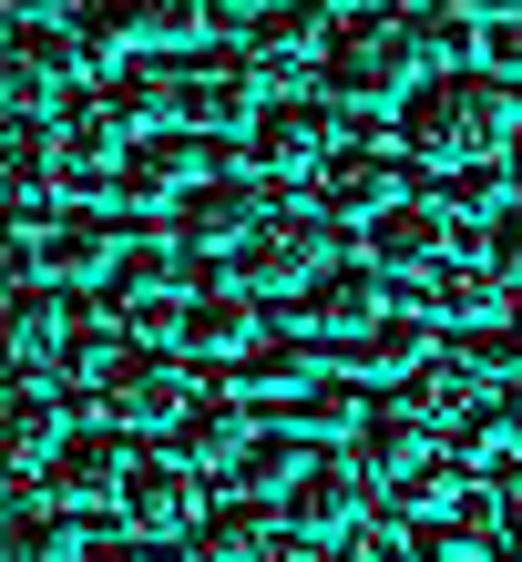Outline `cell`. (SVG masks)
<instances>
[{"label": "cell", "mask_w": 522, "mask_h": 562, "mask_svg": "<svg viewBox=\"0 0 522 562\" xmlns=\"http://www.w3.org/2000/svg\"><path fill=\"white\" fill-rule=\"evenodd\" d=\"M338 144H348V103H338V92H267L256 123H246V164H256L267 184L318 175Z\"/></svg>", "instance_id": "obj_3"}, {"label": "cell", "mask_w": 522, "mask_h": 562, "mask_svg": "<svg viewBox=\"0 0 522 562\" xmlns=\"http://www.w3.org/2000/svg\"><path fill=\"white\" fill-rule=\"evenodd\" d=\"M369 460L358 450H338V440H308V460H298V481L277 491V512L298 521L308 542H338V532H358V521H369Z\"/></svg>", "instance_id": "obj_5"}, {"label": "cell", "mask_w": 522, "mask_h": 562, "mask_svg": "<svg viewBox=\"0 0 522 562\" xmlns=\"http://www.w3.org/2000/svg\"><path fill=\"white\" fill-rule=\"evenodd\" d=\"M277 419H287V429H358V419H369V400H358L348 379H308Z\"/></svg>", "instance_id": "obj_32"}, {"label": "cell", "mask_w": 522, "mask_h": 562, "mask_svg": "<svg viewBox=\"0 0 522 562\" xmlns=\"http://www.w3.org/2000/svg\"><path fill=\"white\" fill-rule=\"evenodd\" d=\"M451 460H462V471H492V460H522V400H481L462 429H451Z\"/></svg>", "instance_id": "obj_30"}, {"label": "cell", "mask_w": 522, "mask_h": 562, "mask_svg": "<svg viewBox=\"0 0 522 562\" xmlns=\"http://www.w3.org/2000/svg\"><path fill=\"white\" fill-rule=\"evenodd\" d=\"M492 502H502V552L522 562V460H512V471H502V491H492Z\"/></svg>", "instance_id": "obj_35"}, {"label": "cell", "mask_w": 522, "mask_h": 562, "mask_svg": "<svg viewBox=\"0 0 522 562\" xmlns=\"http://www.w3.org/2000/svg\"><path fill=\"white\" fill-rule=\"evenodd\" d=\"M431 11H451V21H502V11H522V0H431Z\"/></svg>", "instance_id": "obj_38"}, {"label": "cell", "mask_w": 522, "mask_h": 562, "mask_svg": "<svg viewBox=\"0 0 522 562\" xmlns=\"http://www.w3.org/2000/svg\"><path fill=\"white\" fill-rule=\"evenodd\" d=\"M175 103L195 134H215V123H256V61L246 52H175Z\"/></svg>", "instance_id": "obj_16"}, {"label": "cell", "mask_w": 522, "mask_h": 562, "mask_svg": "<svg viewBox=\"0 0 522 562\" xmlns=\"http://www.w3.org/2000/svg\"><path fill=\"white\" fill-rule=\"evenodd\" d=\"M348 450L369 460V481L389 491V481H410V471H431V460H441V429L420 419L410 400H369V419L348 429Z\"/></svg>", "instance_id": "obj_22"}, {"label": "cell", "mask_w": 522, "mask_h": 562, "mask_svg": "<svg viewBox=\"0 0 522 562\" xmlns=\"http://www.w3.org/2000/svg\"><path fill=\"white\" fill-rule=\"evenodd\" d=\"M195 562H308V532L287 512H267L256 491H236L195 521Z\"/></svg>", "instance_id": "obj_11"}, {"label": "cell", "mask_w": 522, "mask_h": 562, "mask_svg": "<svg viewBox=\"0 0 522 562\" xmlns=\"http://www.w3.org/2000/svg\"><path fill=\"white\" fill-rule=\"evenodd\" d=\"M21 256H31V277L82 286V277H113L123 267V225L113 215H52V225H31V236H21Z\"/></svg>", "instance_id": "obj_18"}, {"label": "cell", "mask_w": 522, "mask_h": 562, "mask_svg": "<svg viewBox=\"0 0 522 562\" xmlns=\"http://www.w3.org/2000/svg\"><path fill=\"white\" fill-rule=\"evenodd\" d=\"M298 460H308V429H277V440L256 429V450L236 460V491H256V502H277V491L298 481Z\"/></svg>", "instance_id": "obj_31"}, {"label": "cell", "mask_w": 522, "mask_h": 562, "mask_svg": "<svg viewBox=\"0 0 522 562\" xmlns=\"http://www.w3.org/2000/svg\"><path fill=\"white\" fill-rule=\"evenodd\" d=\"M134 429H113V419H92V429H73V440L52 450V471H42V491L52 502H73V512H103V502H123V481H134Z\"/></svg>", "instance_id": "obj_10"}, {"label": "cell", "mask_w": 522, "mask_h": 562, "mask_svg": "<svg viewBox=\"0 0 522 562\" xmlns=\"http://www.w3.org/2000/svg\"><path fill=\"white\" fill-rule=\"evenodd\" d=\"M52 154H62V184H113L123 154H134V123H123L103 92H73L52 113Z\"/></svg>", "instance_id": "obj_15"}, {"label": "cell", "mask_w": 522, "mask_h": 562, "mask_svg": "<svg viewBox=\"0 0 522 562\" xmlns=\"http://www.w3.org/2000/svg\"><path fill=\"white\" fill-rule=\"evenodd\" d=\"M62 512H73V502H52V491L11 481V512H0V562H73V532H62Z\"/></svg>", "instance_id": "obj_28"}, {"label": "cell", "mask_w": 522, "mask_h": 562, "mask_svg": "<svg viewBox=\"0 0 522 562\" xmlns=\"http://www.w3.org/2000/svg\"><path fill=\"white\" fill-rule=\"evenodd\" d=\"M225 267H236V286H256V296H298V286H318L338 267V215H267Z\"/></svg>", "instance_id": "obj_6"}, {"label": "cell", "mask_w": 522, "mask_h": 562, "mask_svg": "<svg viewBox=\"0 0 522 562\" xmlns=\"http://www.w3.org/2000/svg\"><path fill=\"white\" fill-rule=\"evenodd\" d=\"M318 215H389V205H410V154H379V144H338L329 164H318Z\"/></svg>", "instance_id": "obj_13"}, {"label": "cell", "mask_w": 522, "mask_h": 562, "mask_svg": "<svg viewBox=\"0 0 522 562\" xmlns=\"http://www.w3.org/2000/svg\"><path fill=\"white\" fill-rule=\"evenodd\" d=\"M92 92H103V103L134 123V134H165V123H185V103H175V52H134V61H113Z\"/></svg>", "instance_id": "obj_25"}, {"label": "cell", "mask_w": 522, "mask_h": 562, "mask_svg": "<svg viewBox=\"0 0 522 562\" xmlns=\"http://www.w3.org/2000/svg\"><path fill=\"white\" fill-rule=\"evenodd\" d=\"M92 400H103V419H113V429H175L195 400H206V389H195V369H185L175 348L123 338V358L103 369V389H92Z\"/></svg>", "instance_id": "obj_7"}, {"label": "cell", "mask_w": 522, "mask_h": 562, "mask_svg": "<svg viewBox=\"0 0 522 562\" xmlns=\"http://www.w3.org/2000/svg\"><path fill=\"white\" fill-rule=\"evenodd\" d=\"M389 307H400V296H389V267H369V256H338L318 286H298V327L318 348H358Z\"/></svg>", "instance_id": "obj_9"}, {"label": "cell", "mask_w": 522, "mask_h": 562, "mask_svg": "<svg viewBox=\"0 0 522 562\" xmlns=\"http://www.w3.org/2000/svg\"><path fill=\"white\" fill-rule=\"evenodd\" d=\"M165 450L195 460V471H236V460L256 450V400H246V389H206V400L165 429Z\"/></svg>", "instance_id": "obj_20"}, {"label": "cell", "mask_w": 522, "mask_h": 562, "mask_svg": "<svg viewBox=\"0 0 522 562\" xmlns=\"http://www.w3.org/2000/svg\"><path fill=\"white\" fill-rule=\"evenodd\" d=\"M431 327H441L431 307H389V317H379V327H369V338H358L348 358H358L369 379H410L420 358H431Z\"/></svg>", "instance_id": "obj_29"}, {"label": "cell", "mask_w": 522, "mask_h": 562, "mask_svg": "<svg viewBox=\"0 0 522 562\" xmlns=\"http://www.w3.org/2000/svg\"><path fill=\"white\" fill-rule=\"evenodd\" d=\"M492 72H502V82H522V11H502V21H492Z\"/></svg>", "instance_id": "obj_37"}, {"label": "cell", "mask_w": 522, "mask_h": 562, "mask_svg": "<svg viewBox=\"0 0 522 562\" xmlns=\"http://www.w3.org/2000/svg\"><path fill=\"white\" fill-rule=\"evenodd\" d=\"M73 562H144V542H134V532H82Z\"/></svg>", "instance_id": "obj_36"}, {"label": "cell", "mask_w": 522, "mask_h": 562, "mask_svg": "<svg viewBox=\"0 0 522 562\" xmlns=\"http://www.w3.org/2000/svg\"><path fill=\"white\" fill-rule=\"evenodd\" d=\"M256 225H267V175H206L185 194V205L165 215V236H175V277L195 286V267L206 256H236Z\"/></svg>", "instance_id": "obj_4"}, {"label": "cell", "mask_w": 522, "mask_h": 562, "mask_svg": "<svg viewBox=\"0 0 522 562\" xmlns=\"http://www.w3.org/2000/svg\"><path fill=\"white\" fill-rule=\"evenodd\" d=\"M206 11H215V21H236V31H246L256 11H277V0H206Z\"/></svg>", "instance_id": "obj_39"}, {"label": "cell", "mask_w": 522, "mask_h": 562, "mask_svg": "<svg viewBox=\"0 0 522 562\" xmlns=\"http://www.w3.org/2000/svg\"><path fill=\"white\" fill-rule=\"evenodd\" d=\"M82 72V31L62 21H11V113H62L73 103Z\"/></svg>", "instance_id": "obj_12"}, {"label": "cell", "mask_w": 522, "mask_h": 562, "mask_svg": "<svg viewBox=\"0 0 522 562\" xmlns=\"http://www.w3.org/2000/svg\"><path fill=\"white\" fill-rule=\"evenodd\" d=\"M512 123H522V92L492 72V61H451V72H431L400 103V154L410 164H431V175H481L502 144H512Z\"/></svg>", "instance_id": "obj_2"}, {"label": "cell", "mask_w": 522, "mask_h": 562, "mask_svg": "<svg viewBox=\"0 0 522 562\" xmlns=\"http://www.w3.org/2000/svg\"><path fill=\"white\" fill-rule=\"evenodd\" d=\"M329 562H420V532H410L400 512H369L358 532H338V552H329Z\"/></svg>", "instance_id": "obj_33"}, {"label": "cell", "mask_w": 522, "mask_h": 562, "mask_svg": "<svg viewBox=\"0 0 522 562\" xmlns=\"http://www.w3.org/2000/svg\"><path fill=\"white\" fill-rule=\"evenodd\" d=\"M358 236H369V267H389V277H441L451 256H462V225L441 205H389V215L358 225Z\"/></svg>", "instance_id": "obj_19"}, {"label": "cell", "mask_w": 522, "mask_h": 562, "mask_svg": "<svg viewBox=\"0 0 522 562\" xmlns=\"http://www.w3.org/2000/svg\"><path fill=\"white\" fill-rule=\"evenodd\" d=\"M329 31H338L329 0H277V11H256V21H246V61H256V82L287 72V61H308V52H329Z\"/></svg>", "instance_id": "obj_24"}, {"label": "cell", "mask_w": 522, "mask_h": 562, "mask_svg": "<svg viewBox=\"0 0 522 562\" xmlns=\"http://www.w3.org/2000/svg\"><path fill=\"white\" fill-rule=\"evenodd\" d=\"M481 256H492V267L512 277V296H522V194H502V205H492V236H481Z\"/></svg>", "instance_id": "obj_34"}, {"label": "cell", "mask_w": 522, "mask_h": 562, "mask_svg": "<svg viewBox=\"0 0 522 562\" xmlns=\"http://www.w3.org/2000/svg\"><path fill=\"white\" fill-rule=\"evenodd\" d=\"M113 512H123L134 542H195V521H206L215 502H206V471H195V460L154 450V460H134V481H123Z\"/></svg>", "instance_id": "obj_8"}, {"label": "cell", "mask_w": 522, "mask_h": 562, "mask_svg": "<svg viewBox=\"0 0 522 562\" xmlns=\"http://www.w3.org/2000/svg\"><path fill=\"white\" fill-rule=\"evenodd\" d=\"M206 175H225V164L195 144V134H175V123H165V134H134V154H123L113 194H123V205H165V215H175Z\"/></svg>", "instance_id": "obj_14"}, {"label": "cell", "mask_w": 522, "mask_h": 562, "mask_svg": "<svg viewBox=\"0 0 522 562\" xmlns=\"http://www.w3.org/2000/svg\"><path fill=\"white\" fill-rule=\"evenodd\" d=\"M318 72L348 113L389 103L400 113L431 72H451V11H420V0H369V11H348L329 31V52H318Z\"/></svg>", "instance_id": "obj_1"}, {"label": "cell", "mask_w": 522, "mask_h": 562, "mask_svg": "<svg viewBox=\"0 0 522 562\" xmlns=\"http://www.w3.org/2000/svg\"><path fill=\"white\" fill-rule=\"evenodd\" d=\"M195 21H206V0H82L73 11L82 52H134V42L175 52V42H195Z\"/></svg>", "instance_id": "obj_17"}, {"label": "cell", "mask_w": 522, "mask_h": 562, "mask_svg": "<svg viewBox=\"0 0 522 562\" xmlns=\"http://www.w3.org/2000/svg\"><path fill=\"white\" fill-rule=\"evenodd\" d=\"M277 317H256V286H185V358H225V369H236V358L267 338Z\"/></svg>", "instance_id": "obj_21"}, {"label": "cell", "mask_w": 522, "mask_h": 562, "mask_svg": "<svg viewBox=\"0 0 522 562\" xmlns=\"http://www.w3.org/2000/svg\"><path fill=\"white\" fill-rule=\"evenodd\" d=\"M502 296H512V277L492 267V256H451L441 277H420V307L451 317V327H492V317H502Z\"/></svg>", "instance_id": "obj_26"}, {"label": "cell", "mask_w": 522, "mask_h": 562, "mask_svg": "<svg viewBox=\"0 0 522 562\" xmlns=\"http://www.w3.org/2000/svg\"><path fill=\"white\" fill-rule=\"evenodd\" d=\"M62 400H73V389H62L52 369H21V379H11V471H21V481H42L52 450L73 440V409H62Z\"/></svg>", "instance_id": "obj_23"}, {"label": "cell", "mask_w": 522, "mask_h": 562, "mask_svg": "<svg viewBox=\"0 0 522 562\" xmlns=\"http://www.w3.org/2000/svg\"><path fill=\"white\" fill-rule=\"evenodd\" d=\"M318 379V338H308V327H287V338H277V327H267V338H256L246 358H236V389H246V400H298V389Z\"/></svg>", "instance_id": "obj_27"}]
</instances>
